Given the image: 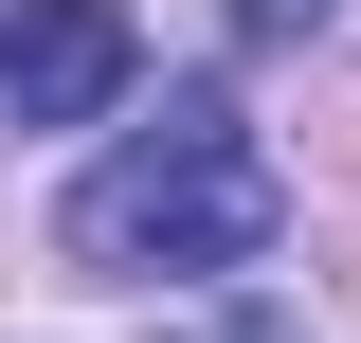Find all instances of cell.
I'll use <instances>...</instances> for the list:
<instances>
[{
  "instance_id": "cell-1",
  "label": "cell",
  "mask_w": 361,
  "mask_h": 343,
  "mask_svg": "<svg viewBox=\"0 0 361 343\" xmlns=\"http://www.w3.org/2000/svg\"><path fill=\"white\" fill-rule=\"evenodd\" d=\"M54 235H73V271H109V289H145V271H253L271 235H289V181L235 127V90H163V109L73 181Z\"/></svg>"
},
{
  "instance_id": "cell-2",
  "label": "cell",
  "mask_w": 361,
  "mask_h": 343,
  "mask_svg": "<svg viewBox=\"0 0 361 343\" xmlns=\"http://www.w3.org/2000/svg\"><path fill=\"white\" fill-rule=\"evenodd\" d=\"M145 37L127 0H0V127H90V109H127Z\"/></svg>"
},
{
  "instance_id": "cell-3",
  "label": "cell",
  "mask_w": 361,
  "mask_h": 343,
  "mask_svg": "<svg viewBox=\"0 0 361 343\" xmlns=\"http://www.w3.org/2000/svg\"><path fill=\"white\" fill-rule=\"evenodd\" d=\"M343 0H235V37H325Z\"/></svg>"
}]
</instances>
